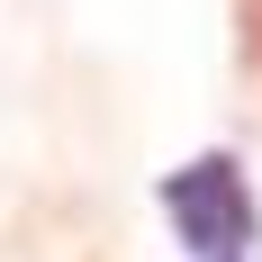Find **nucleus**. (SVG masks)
Returning <instances> with one entry per match:
<instances>
[{
	"instance_id": "nucleus-1",
	"label": "nucleus",
	"mask_w": 262,
	"mask_h": 262,
	"mask_svg": "<svg viewBox=\"0 0 262 262\" xmlns=\"http://www.w3.org/2000/svg\"><path fill=\"white\" fill-rule=\"evenodd\" d=\"M172 217L190 226L199 253H235V244H253V199H244L235 163H190L181 181H172Z\"/></svg>"
},
{
	"instance_id": "nucleus-2",
	"label": "nucleus",
	"mask_w": 262,
	"mask_h": 262,
	"mask_svg": "<svg viewBox=\"0 0 262 262\" xmlns=\"http://www.w3.org/2000/svg\"><path fill=\"white\" fill-rule=\"evenodd\" d=\"M244 54H253V73H262V0H244Z\"/></svg>"
}]
</instances>
